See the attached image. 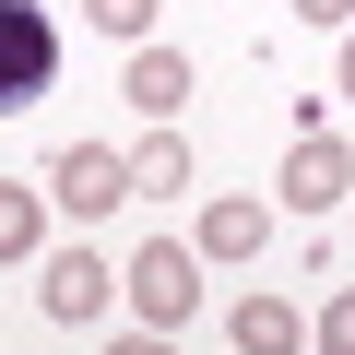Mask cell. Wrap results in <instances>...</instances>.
I'll use <instances>...</instances> for the list:
<instances>
[{
    "label": "cell",
    "mask_w": 355,
    "mask_h": 355,
    "mask_svg": "<svg viewBox=\"0 0 355 355\" xmlns=\"http://www.w3.org/2000/svg\"><path fill=\"white\" fill-rule=\"evenodd\" d=\"M166 190H190V142H178V130L154 119V142L130 154V202H166Z\"/></svg>",
    "instance_id": "9c48e42d"
},
{
    "label": "cell",
    "mask_w": 355,
    "mask_h": 355,
    "mask_svg": "<svg viewBox=\"0 0 355 355\" xmlns=\"http://www.w3.org/2000/svg\"><path fill=\"white\" fill-rule=\"evenodd\" d=\"M308 343H320V355H355V284H343V296L320 308V331H308Z\"/></svg>",
    "instance_id": "7c38bea8"
},
{
    "label": "cell",
    "mask_w": 355,
    "mask_h": 355,
    "mask_svg": "<svg viewBox=\"0 0 355 355\" xmlns=\"http://www.w3.org/2000/svg\"><path fill=\"white\" fill-rule=\"evenodd\" d=\"M48 202H60V214H83V225H107V214L130 202V154H107V142H71V154L48 166Z\"/></svg>",
    "instance_id": "3957f363"
},
{
    "label": "cell",
    "mask_w": 355,
    "mask_h": 355,
    "mask_svg": "<svg viewBox=\"0 0 355 355\" xmlns=\"http://www.w3.org/2000/svg\"><path fill=\"white\" fill-rule=\"evenodd\" d=\"M60 95V24L48 0H0V119H24Z\"/></svg>",
    "instance_id": "6da1fadb"
},
{
    "label": "cell",
    "mask_w": 355,
    "mask_h": 355,
    "mask_svg": "<svg viewBox=\"0 0 355 355\" xmlns=\"http://www.w3.org/2000/svg\"><path fill=\"white\" fill-rule=\"evenodd\" d=\"M107 296H119V261H107V249H60V261L36 272V308H48V320H95Z\"/></svg>",
    "instance_id": "5b68a950"
},
{
    "label": "cell",
    "mask_w": 355,
    "mask_h": 355,
    "mask_svg": "<svg viewBox=\"0 0 355 355\" xmlns=\"http://www.w3.org/2000/svg\"><path fill=\"white\" fill-rule=\"evenodd\" d=\"M48 249V190H12L0 178V261H36Z\"/></svg>",
    "instance_id": "30bf717a"
},
{
    "label": "cell",
    "mask_w": 355,
    "mask_h": 355,
    "mask_svg": "<svg viewBox=\"0 0 355 355\" xmlns=\"http://www.w3.org/2000/svg\"><path fill=\"white\" fill-rule=\"evenodd\" d=\"M343 95H355V24H343Z\"/></svg>",
    "instance_id": "9a60e30c"
},
{
    "label": "cell",
    "mask_w": 355,
    "mask_h": 355,
    "mask_svg": "<svg viewBox=\"0 0 355 355\" xmlns=\"http://www.w3.org/2000/svg\"><path fill=\"white\" fill-rule=\"evenodd\" d=\"M119 296L142 308V331H178V320L202 308V261L178 249V237H154V249H130V261H119Z\"/></svg>",
    "instance_id": "7a4b0ae2"
},
{
    "label": "cell",
    "mask_w": 355,
    "mask_h": 355,
    "mask_svg": "<svg viewBox=\"0 0 355 355\" xmlns=\"http://www.w3.org/2000/svg\"><path fill=\"white\" fill-rule=\"evenodd\" d=\"M225 331H237V355H308V320H296L284 296H237Z\"/></svg>",
    "instance_id": "ba28073f"
},
{
    "label": "cell",
    "mask_w": 355,
    "mask_h": 355,
    "mask_svg": "<svg viewBox=\"0 0 355 355\" xmlns=\"http://www.w3.org/2000/svg\"><path fill=\"white\" fill-rule=\"evenodd\" d=\"M331 202H355V142L296 130V154H284V214H331Z\"/></svg>",
    "instance_id": "277c9868"
},
{
    "label": "cell",
    "mask_w": 355,
    "mask_h": 355,
    "mask_svg": "<svg viewBox=\"0 0 355 355\" xmlns=\"http://www.w3.org/2000/svg\"><path fill=\"white\" fill-rule=\"evenodd\" d=\"M119 95H130L142 119H178V107H190V60L142 36V48H130V83H119Z\"/></svg>",
    "instance_id": "52a82bcc"
},
{
    "label": "cell",
    "mask_w": 355,
    "mask_h": 355,
    "mask_svg": "<svg viewBox=\"0 0 355 355\" xmlns=\"http://www.w3.org/2000/svg\"><path fill=\"white\" fill-rule=\"evenodd\" d=\"M296 24H331V36H343V24H355V0H296Z\"/></svg>",
    "instance_id": "4fadbf2b"
},
{
    "label": "cell",
    "mask_w": 355,
    "mask_h": 355,
    "mask_svg": "<svg viewBox=\"0 0 355 355\" xmlns=\"http://www.w3.org/2000/svg\"><path fill=\"white\" fill-rule=\"evenodd\" d=\"M107 355H178V343H166V331H119Z\"/></svg>",
    "instance_id": "5bb4252c"
},
{
    "label": "cell",
    "mask_w": 355,
    "mask_h": 355,
    "mask_svg": "<svg viewBox=\"0 0 355 355\" xmlns=\"http://www.w3.org/2000/svg\"><path fill=\"white\" fill-rule=\"evenodd\" d=\"M83 12H95V36H119V48L154 36V0H83Z\"/></svg>",
    "instance_id": "8fae6325"
},
{
    "label": "cell",
    "mask_w": 355,
    "mask_h": 355,
    "mask_svg": "<svg viewBox=\"0 0 355 355\" xmlns=\"http://www.w3.org/2000/svg\"><path fill=\"white\" fill-rule=\"evenodd\" d=\"M261 237H272V202H249V190L202 202V261H261Z\"/></svg>",
    "instance_id": "8992f818"
}]
</instances>
